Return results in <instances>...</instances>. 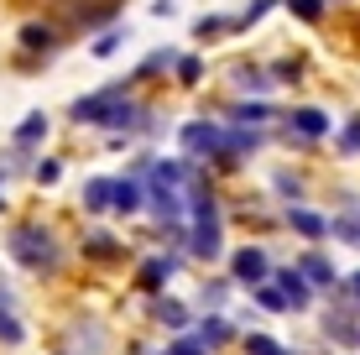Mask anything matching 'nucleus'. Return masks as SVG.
Here are the masks:
<instances>
[{"instance_id": "obj_1", "label": "nucleus", "mask_w": 360, "mask_h": 355, "mask_svg": "<svg viewBox=\"0 0 360 355\" xmlns=\"http://www.w3.org/2000/svg\"><path fill=\"white\" fill-rule=\"evenodd\" d=\"M11 251H16L27 266H58V251H53V235H47V230H16Z\"/></svg>"}, {"instance_id": "obj_2", "label": "nucleus", "mask_w": 360, "mask_h": 355, "mask_svg": "<svg viewBox=\"0 0 360 355\" xmlns=\"http://www.w3.org/2000/svg\"><path fill=\"white\" fill-rule=\"evenodd\" d=\"M183 146H188L193 157H204V152H219V146H225V136H219L214 126H188V131H183Z\"/></svg>"}, {"instance_id": "obj_3", "label": "nucleus", "mask_w": 360, "mask_h": 355, "mask_svg": "<svg viewBox=\"0 0 360 355\" xmlns=\"http://www.w3.org/2000/svg\"><path fill=\"white\" fill-rule=\"evenodd\" d=\"M235 272H240L245 283H262V277H266V256L262 251H240V256H235Z\"/></svg>"}, {"instance_id": "obj_4", "label": "nucleus", "mask_w": 360, "mask_h": 355, "mask_svg": "<svg viewBox=\"0 0 360 355\" xmlns=\"http://www.w3.org/2000/svg\"><path fill=\"white\" fill-rule=\"evenodd\" d=\"M297 272L314 277V288H329V283H334V266L324 262V256H303V262H297Z\"/></svg>"}, {"instance_id": "obj_5", "label": "nucleus", "mask_w": 360, "mask_h": 355, "mask_svg": "<svg viewBox=\"0 0 360 355\" xmlns=\"http://www.w3.org/2000/svg\"><path fill=\"white\" fill-rule=\"evenodd\" d=\"M277 283H282V298H288L292 309H303V303H308V283H303V272H282Z\"/></svg>"}, {"instance_id": "obj_6", "label": "nucleus", "mask_w": 360, "mask_h": 355, "mask_svg": "<svg viewBox=\"0 0 360 355\" xmlns=\"http://www.w3.org/2000/svg\"><path fill=\"white\" fill-rule=\"evenodd\" d=\"M110 100H115V94H94V100H79V105H73V115H79V120H105Z\"/></svg>"}, {"instance_id": "obj_7", "label": "nucleus", "mask_w": 360, "mask_h": 355, "mask_svg": "<svg viewBox=\"0 0 360 355\" xmlns=\"http://www.w3.org/2000/svg\"><path fill=\"white\" fill-rule=\"evenodd\" d=\"M292 126L303 131V136H324V131H329V120L319 115V110H297V115H292Z\"/></svg>"}, {"instance_id": "obj_8", "label": "nucleus", "mask_w": 360, "mask_h": 355, "mask_svg": "<svg viewBox=\"0 0 360 355\" xmlns=\"http://www.w3.org/2000/svg\"><path fill=\"white\" fill-rule=\"evenodd\" d=\"M110 188H115L110 178H94L89 188H84V204H89V209H105V204H110Z\"/></svg>"}, {"instance_id": "obj_9", "label": "nucleus", "mask_w": 360, "mask_h": 355, "mask_svg": "<svg viewBox=\"0 0 360 355\" xmlns=\"http://www.w3.org/2000/svg\"><path fill=\"white\" fill-rule=\"evenodd\" d=\"M110 193H115L110 204H120V209H136V204H141V188H136V183H115Z\"/></svg>"}, {"instance_id": "obj_10", "label": "nucleus", "mask_w": 360, "mask_h": 355, "mask_svg": "<svg viewBox=\"0 0 360 355\" xmlns=\"http://www.w3.org/2000/svg\"><path fill=\"white\" fill-rule=\"evenodd\" d=\"M292 225L303 230V235H324V230H329L324 219H319V214H308V209H292Z\"/></svg>"}, {"instance_id": "obj_11", "label": "nucleus", "mask_w": 360, "mask_h": 355, "mask_svg": "<svg viewBox=\"0 0 360 355\" xmlns=\"http://www.w3.org/2000/svg\"><path fill=\"white\" fill-rule=\"evenodd\" d=\"M167 272H172V262H146V266H141V288H162Z\"/></svg>"}, {"instance_id": "obj_12", "label": "nucleus", "mask_w": 360, "mask_h": 355, "mask_svg": "<svg viewBox=\"0 0 360 355\" xmlns=\"http://www.w3.org/2000/svg\"><path fill=\"white\" fill-rule=\"evenodd\" d=\"M42 136H47V120H42V115H32L27 126L16 131V141H21V146H32V141H42Z\"/></svg>"}, {"instance_id": "obj_13", "label": "nucleus", "mask_w": 360, "mask_h": 355, "mask_svg": "<svg viewBox=\"0 0 360 355\" xmlns=\"http://www.w3.org/2000/svg\"><path fill=\"white\" fill-rule=\"evenodd\" d=\"M21 42H27V47H53V27H27Z\"/></svg>"}, {"instance_id": "obj_14", "label": "nucleus", "mask_w": 360, "mask_h": 355, "mask_svg": "<svg viewBox=\"0 0 360 355\" xmlns=\"http://www.w3.org/2000/svg\"><path fill=\"white\" fill-rule=\"evenodd\" d=\"M235 84H240V89H266V73H256V68H235Z\"/></svg>"}, {"instance_id": "obj_15", "label": "nucleus", "mask_w": 360, "mask_h": 355, "mask_svg": "<svg viewBox=\"0 0 360 355\" xmlns=\"http://www.w3.org/2000/svg\"><path fill=\"white\" fill-rule=\"evenodd\" d=\"M198 335H204V345H219L230 329H225V319H204V329H198Z\"/></svg>"}, {"instance_id": "obj_16", "label": "nucleus", "mask_w": 360, "mask_h": 355, "mask_svg": "<svg viewBox=\"0 0 360 355\" xmlns=\"http://www.w3.org/2000/svg\"><path fill=\"white\" fill-rule=\"evenodd\" d=\"M292 11L303 21H319V11H324V0H292Z\"/></svg>"}, {"instance_id": "obj_17", "label": "nucleus", "mask_w": 360, "mask_h": 355, "mask_svg": "<svg viewBox=\"0 0 360 355\" xmlns=\"http://www.w3.org/2000/svg\"><path fill=\"white\" fill-rule=\"evenodd\" d=\"M251 355H288V350H282V345H271V340H262V335H256V340H251Z\"/></svg>"}, {"instance_id": "obj_18", "label": "nucleus", "mask_w": 360, "mask_h": 355, "mask_svg": "<svg viewBox=\"0 0 360 355\" xmlns=\"http://www.w3.org/2000/svg\"><path fill=\"white\" fill-rule=\"evenodd\" d=\"M262 303H266V309H288V298H282V288H262Z\"/></svg>"}, {"instance_id": "obj_19", "label": "nucleus", "mask_w": 360, "mask_h": 355, "mask_svg": "<svg viewBox=\"0 0 360 355\" xmlns=\"http://www.w3.org/2000/svg\"><path fill=\"white\" fill-rule=\"evenodd\" d=\"M0 340H11V345H16V340H21V324H16V319H0Z\"/></svg>"}, {"instance_id": "obj_20", "label": "nucleus", "mask_w": 360, "mask_h": 355, "mask_svg": "<svg viewBox=\"0 0 360 355\" xmlns=\"http://www.w3.org/2000/svg\"><path fill=\"white\" fill-rule=\"evenodd\" d=\"M219 27H225L219 16H204V21H198V37H219Z\"/></svg>"}, {"instance_id": "obj_21", "label": "nucleus", "mask_w": 360, "mask_h": 355, "mask_svg": "<svg viewBox=\"0 0 360 355\" xmlns=\"http://www.w3.org/2000/svg\"><path fill=\"white\" fill-rule=\"evenodd\" d=\"M178 68H183V73H178V79H183V84H193V79H198V58H183V63H178Z\"/></svg>"}, {"instance_id": "obj_22", "label": "nucleus", "mask_w": 360, "mask_h": 355, "mask_svg": "<svg viewBox=\"0 0 360 355\" xmlns=\"http://www.w3.org/2000/svg\"><path fill=\"white\" fill-rule=\"evenodd\" d=\"M345 152H360V120H355L350 131H345Z\"/></svg>"}, {"instance_id": "obj_23", "label": "nucleus", "mask_w": 360, "mask_h": 355, "mask_svg": "<svg viewBox=\"0 0 360 355\" xmlns=\"http://www.w3.org/2000/svg\"><path fill=\"white\" fill-rule=\"evenodd\" d=\"M94 256H115V246H110V235H94V246H89Z\"/></svg>"}, {"instance_id": "obj_24", "label": "nucleus", "mask_w": 360, "mask_h": 355, "mask_svg": "<svg viewBox=\"0 0 360 355\" xmlns=\"http://www.w3.org/2000/svg\"><path fill=\"white\" fill-rule=\"evenodd\" d=\"M172 355H204V345H193V340H183V345L172 350Z\"/></svg>"}, {"instance_id": "obj_25", "label": "nucleus", "mask_w": 360, "mask_h": 355, "mask_svg": "<svg viewBox=\"0 0 360 355\" xmlns=\"http://www.w3.org/2000/svg\"><path fill=\"white\" fill-rule=\"evenodd\" d=\"M350 292H355V298H360V272H355V277H350Z\"/></svg>"}]
</instances>
